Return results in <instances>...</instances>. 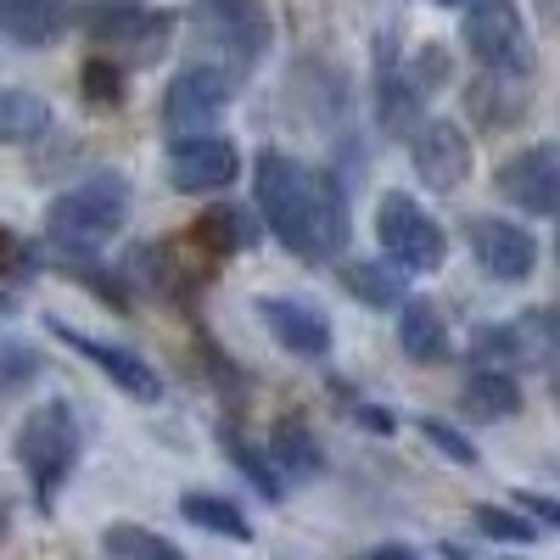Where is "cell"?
Returning <instances> with one entry per match:
<instances>
[{
	"label": "cell",
	"mask_w": 560,
	"mask_h": 560,
	"mask_svg": "<svg viewBox=\"0 0 560 560\" xmlns=\"http://www.w3.org/2000/svg\"><path fill=\"white\" fill-rule=\"evenodd\" d=\"M253 179H258V208H264L269 230L298 258L325 264L348 247V202L331 174H319L287 152H264Z\"/></svg>",
	"instance_id": "1"
},
{
	"label": "cell",
	"mask_w": 560,
	"mask_h": 560,
	"mask_svg": "<svg viewBox=\"0 0 560 560\" xmlns=\"http://www.w3.org/2000/svg\"><path fill=\"white\" fill-rule=\"evenodd\" d=\"M129 219V185L124 174H96L62 191L51 208H45V236L68 253H96L102 242H113Z\"/></svg>",
	"instance_id": "2"
},
{
	"label": "cell",
	"mask_w": 560,
	"mask_h": 560,
	"mask_svg": "<svg viewBox=\"0 0 560 560\" xmlns=\"http://www.w3.org/2000/svg\"><path fill=\"white\" fill-rule=\"evenodd\" d=\"M18 465H23V477L34 482V499L39 510H51L57 488L68 482L73 471V459H79V420L68 404H39L23 415V427H18V443H12Z\"/></svg>",
	"instance_id": "3"
},
{
	"label": "cell",
	"mask_w": 560,
	"mask_h": 560,
	"mask_svg": "<svg viewBox=\"0 0 560 560\" xmlns=\"http://www.w3.org/2000/svg\"><path fill=\"white\" fill-rule=\"evenodd\" d=\"M376 236H382V253H387L398 269H409V275H432V269H443V258H448L443 224L420 208L415 197H404V191H387V197H382V208H376Z\"/></svg>",
	"instance_id": "4"
},
{
	"label": "cell",
	"mask_w": 560,
	"mask_h": 560,
	"mask_svg": "<svg viewBox=\"0 0 560 560\" xmlns=\"http://www.w3.org/2000/svg\"><path fill=\"white\" fill-rule=\"evenodd\" d=\"M465 45H471V57L504 79H516L533 68V39H527V23L516 12V0H471V12H465Z\"/></svg>",
	"instance_id": "5"
},
{
	"label": "cell",
	"mask_w": 560,
	"mask_h": 560,
	"mask_svg": "<svg viewBox=\"0 0 560 560\" xmlns=\"http://www.w3.org/2000/svg\"><path fill=\"white\" fill-rule=\"evenodd\" d=\"M84 34L96 39V45H107L113 57H129V62H152L163 45H168V34H174V12H147V7H90L84 12ZM107 57V62H113Z\"/></svg>",
	"instance_id": "6"
},
{
	"label": "cell",
	"mask_w": 560,
	"mask_h": 560,
	"mask_svg": "<svg viewBox=\"0 0 560 560\" xmlns=\"http://www.w3.org/2000/svg\"><path fill=\"white\" fill-rule=\"evenodd\" d=\"M230 107V79L219 68H185L168 96H163V124L185 140V135H213V124Z\"/></svg>",
	"instance_id": "7"
},
{
	"label": "cell",
	"mask_w": 560,
	"mask_h": 560,
	"mask_svg": "<svg viewBox=\"0 0 560 560\" xmlns=\"http://www.w3.org/2000/svg\"><path fill=\"white\" fill-rule=\"evenodd\" d=\"M236 174H242V158L224 135H185L168 147V179L185 197L224 191V185H236Z\"/></svg>",
	"instance_id": "8"
},
{
	"label": "cell",
	"mask_w": 560,
	"mask_h": 560,
	"mask_svg": "<svg viewBox=\"0 0 560 560\" xmlns=\"http://www.w3.org/2000/svg\"><path fill=\"white\" fill-rule=\"evenodd\" d=\"M415 174L427 179V191L454 197L459 185L471 179V140H465V129L448 124V118L415 129Z\"/></svg>",
	"instance_id": "9"
},
{
	"label": "cell",
	"mask_w": 560,
	"mask_h": 560,
	"mask_svg": "<svg viewBox=\"0 0 560 560\" xmlns=\"http://www.w3.org/2000/svg\"><path fill=\"white\" fill-rule=\"evenodd\" d=\"M477 353L482 359H499L488 370H504V364H527V370H544L555 359V325L549 314H522V319H499L488 325V331L477 337Z\"/></svg>",
	"instance_id": "10"
},
{
	"label": "cell",
	"mask_w": 560,
	"mask_h": 560,
	"mask_svg": "<svg viewBox=\"0 0 560 560\" xmlns=\"http://www.w3.org/2000/svg\"><path fill=\"white\" fill-rule=\"evenodd\" d=\"M51 331L73 348V353H84L90 364H102V376L113 382V387H124L129 398H140V404H158L163 398V376L140 359V353H129V348H113V342H96V337H79V331H68L62 319H45Z\"/></svg>",
	"instance_id": "11"
},
{
	"label": "cell",
	"mask_w": 560,
	"mask_h": 560,
	"mask_svg": "<svg viewBox=\"0 0 560 560\" xmlns=\"http://www.w3.org/2000/svg\"><path fill=\"white\" fill-rule=\"evenodd\" d=\"M499 197H510L516 208H527V213H555V202H560V158H555V147H527V152H516L504 168H499Z\"/></svg>",
	"instance_id": "12"
},
{
	"label": "cell",
	"mask_w": 560,
	"mask_h": 560,
	"mask_svg": "<svg viewBox=\"0 0 560 560\" xmlns=\"http://www.w3.org/2000/svg\"><path fill=\"white\" fill-rule=\"evenodd\" d=\"M471 253L493 280H527L538 269V242L510 219H471Z\"/></svg>",
	"instance_id": "13"
},
{
	"label": "cell",
	"mask_w": 560,
	"mask_h": 560,
	"mask_svg": "<svg viewBox=\"0 0 560 560\" xmlns=\"http://www.w3.org/2000/svg\"><path fill=\"white\" fill-rule=\"evenodd\" d=\"M258 314L269 325V337L287 353H298V359H325L331 353V319H325L314 303H303V298H264Z\"/></svg>",
	"instance_id": "14"
},
{
	"label": "cell",
	"mask_w": 560,
	"mask_h": 560,
	"mask_svg": "<svg viewBox=\"0 0 560 560\" xmlns=\"http://www.w3.org/2000/svg\"><path fill=\"white\" fill-rule=\"evenodd\" d=\"M0 23L18 45H51L73 23V0H0Z\"/></svg>",
	"instance_id": "15"
},
{
	"label": "cell",
	"mask_w": 560,
	"mask_h": 560,
	"mask_svg": "<svg viewBox=\"0 0 560 560\" xmlns=\"http://www.w3.org/2000/svg\"><path fill=\"white\" fill-rule=\"evenodd\" d=\"M459 409L465 420H510V415H522V387L516 376H504V370H471L459 387Z\"/></svg>",
	"instance_id": "16"
},
{
	"label": "cell",
	"mask_w": 560,
	"mask_h": 560,
	"mask_svg": "<svg viewBox=\"0 0 560 560\" xmlns=\"http://www.w3.org/2000/svg\"><path fill=\"white\" fill-rule=\"evenodd\" d=\"M398 348L409 353V359H448V325H443V314H438V303H427V298H409L404 303V314H398Z\"/></svg>",
	"instance_id": "17"
},
{
	"label": "cell",
	"mask_w": 560,
	"mask_h": 560,
	"mask_svg": "<svg viewBox=\"0 0 560 560\" xmlns=\"http://www.w3.org/2000/svg\"><path fill=\"white\" fill-rule=\"evenodd\" d=\"M191 236H197L202 247H213V253H242V247L258 242V230H253V213H247V208L219 202V208H208V213L197 219Z\"/></svg>",
	"instance_id": "18"
},
{
	"label": "cell",
	"mask_w": 560,
	"mask_h": 560,
	"mask_svg": "<svg viewBox=\"0 0 560 560\" xmlns=\"http://www.w3.org/2000/svg\"><path fill=\"white\" fill-rule=\"evenodd\" d=\"M179 516L191 522V527H202V533H219V538H253V522L242 516L230 499H219V493H185L179 499Z\"/></svg>",
	"instance_id": "19"
},
{
	"label": "cell",
	"mask_w": 560,
	"mask_h": 560,
	"mask_svg": "<svg viewBox=\"0 0 560 560\" xmlns=\"http://www.w3.org/2000/svg\"><path fill=\"white\" fill-rule=\"evenodd\" d=\"M51 124V107H45L34 90H0V147H18V140H34Z\"/></svg>",
	"instance_id": "20"
},
{
	"label": "cell",
	"mask_w": 560,
	"mask_h": 560,
	"mask_svg": "<svg viewBox=\"0 0 560 560\" xmlns=\"http://www.w3.org/2000/svg\"><path fill=\"white\" fill-rule=\"evenodd\" d=\"M102 549L113 560H185V549H174L168 538H158L152 527H135V522H118L102 533Z\"/></svg>",
	"instance_id": "21"
},
{
	"label": "cell",
	"mask_w": 560,
	"mask_h": 560,
	"mask_svg": "<svg viewBox=\"0 0 560 560\" xmlns=\"http://www.w3.org/2000/svg\"><path fill=\"white\" fill-rule=\"evenodd\" d=\"M275 459H280V471H292V477H319V443L303 420H280L275 427Z\"/></svg>",
	"instance_id": "22"
},
{
	"label": "cell",
	"mask_w": 560,
	"mask_h": 560,
	"mask_svg": "<svg viewBox=\"0 0 560 560\" xmlns=\"http://www.w3.org/2000/svg\"><path fill=\"white\" fill-rule=\"evenodd\" d=\"M342 287H348L359 303H370V308H393V303L404 298L398 269H382V264H348V269H342Z\"/></svg>",
	"instance_id": "23"
},
{
	"label": "cell",
	"mask_w": 560,
	"mask_h": 560,
	"mask_svg": "<svg viewBox=\"0 0 560 560\" xmlns=\"http://www.w3.org/2000/svg\"><path fill=\"white\" fill-rule=\"evenodd\" d=\"M477 527L488 538H504V544H533L538 538V522H527L522 510H499V504H482L477 510Z\"/></svg>",
	"instance_id": "24"
},
{
	"label": "cell",
	"mask_w": 560,
	"mask_h": 560,
	"mask_svg": "<svg viewBox=\"0 0 560 560\" xmlns=\"http://www.w3.org/2000/svg\"><path fill=\"white\" fill-rule=\"evenodd\" d=\"M84 96L96 102V107H118L124 102V73L107 57H90L84 62Z\"/></svg>",
	"instance_id": "25"
},
{
	"label": "cell",
	"mask_w": 560,
	"mask_h": 560,
	"mask_svg": "<svg viewBox=\"0 0 560 560\" xmlns=\"http://www.w3.org/2000/svg\"><path fill=\"white\" fill-rule=\"evenodd\" d=\"M224 448H230V459H236V465H242V477H253V488H258L264 499H275V493H280V482H275V471H269V465H264V454H258L253 443H242L236 432H224Z\"/></svg>",
	"instance_id": "26"
},
{
	"label": "cell",
	"mask_w": 560,
	"mask_h": 560,
	"mask_svg": "<svg viewBox=\"0 0 560 560\" xmlns=\"http://www.w3.org/2000/svg\"><path fill=\"white\" fill-rule=\"evenodd\" d=\"M39 376V353L23 342H0V387H23Z\"/></svg>",
	"instance_id": "27"
},
{
	"label": "cell",
	"mask_w": 560,
	"mask_h": 560,
	"mask_svg": "<svg viewBox=\"0 0 560 560\" xmlns=\"http://www.w3.org/2000/svg\"><path fill=\"white\" fill-rule=\"evenodd\" d=\"M420 432H427V438H432V443H438V448H443V454L454 459V465H477V448H471V443H465L459 432H448V427H438V420H427V427H420Z\"/></svg>",
	"instance_id": "28"
},
{
	"label": "cell",
	"mask_w": 560,
	"mask_h": 560,
	"mask_svg": "<svg viewBox=\"0 0 560 560\" xmlns=\"http://www.w3.org/2000/svg\"><path fill=\"white\" fill-rule=\"evenodd\" d=\"M12 264H28V247L12 236L7 224H0V269H12Z\"/></svg>",
	"instance_id": "29"
},
{
	"label": "cell",
	"mask_w": 560,
	"mask_h": 560,
	"mask_svg": "<svg viewBox=\"0 0 560 560\" xmlns=\"http://www.w3.org/2000/svg\"><path fill=\"white\" fill-rule=\"evenodd\" d=\"M516 504H533V510H538V522H555V516H560V510H555L549 499H538V493H516Z\"/></svg>",
	"instance_id": "30"
},
{
	"label": "cell",
	"mask_w": 560,
	"mask_h": 560,
	"mask_svg": "<svg viewBox=\"0 0 560 560\" xmlns=\"http://www.w3.org/2000/svg\"><path fill=\"white\" fill-rule=\"evenodd\" d=\"M364 560H415V549H404V544H382V549H370Z\"/></svg>",
	"instance_id": "31"
},
{
	"label": "cell",
	"mask_w": 560,
	"mask_h": 560,
	"mask_svg": "<svg viewBox=\"0 0 560 560\" xmlns=\"http://www.w3.org/2000/svg\"><path fill=\"white\" fill-rule=\"evenodd\" d=\"M364 427H376V432H393V415H387V409H364Z\"/></svg>",
	"instance_id": "32"
},
{
	"label": "cell",
	"mask_w": 560,
	"mask_h": 560,
	"mask_svg": "<svg viewBox=\"0 0 560 560\" xmlns=\"http://www.w3.org/2000/svg\"><path fill=\"white\" fill-rule=\"evenodd\" d=\"M0 538H7V510H0Z\"/></svg>",
	"instance_id": "33"
},
{
	"label": "cell",
	"mask_w": 560,
	"mask_h": 560,
	"mask_svg": "<svg viewBox=\"0 0 560 560\" xmlns=\"http://www.w3.org/2000/svg\"><path fill=\"white\" fill-rule=\"evenodd\" d=\"M443 7H471V0H443Z\"/></svg>",
	"instance_id": "34"
},
{
	"label": "cell",
	"mask_w": 560,
	"mask_h": 560,
	"mask_svg": "<svg viewBox=\"0 0 560 560\" xmlns=\"http://www.w3.org/2000/svg\"><path fill=\"white\" fill-rule=\"evenodd\" d=\"M213 7H242V0H213Z\"/></svg>",
	"instance_id": "35"
},
{
	"label": "cell",
	"mask_w": 560,
	"mask_h": 560,
	"mask_svg": "<svg viewBox=\"0 0 560 560\" xmlns=\"http://www.w3.org/2000/svg\"><path fill=\"white\" fill-rule=\"evenodd\" d=\"M544 7H555V0H544Z\"/></svg>",
	"instance_id": "36"
}]
</instances>
